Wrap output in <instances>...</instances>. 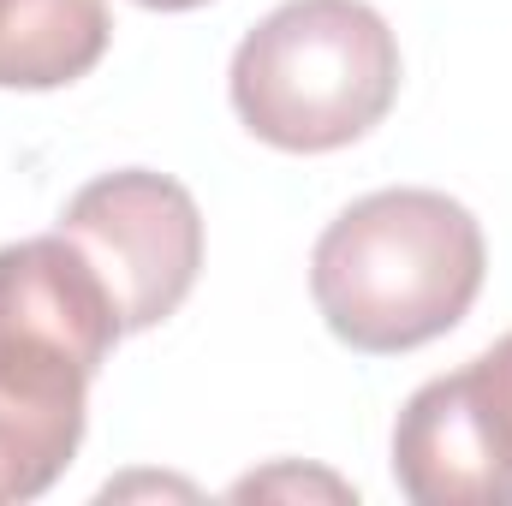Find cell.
Returning <instances> with one entry per match:
<instances>
[{
  "label": "cell",
  "mask_w": 512,
  "mask_h": 506,
  "mask_svg": "<svg viewBox=\"0 0 512 506\" xmlns=\"http://www.w3.org/2000/svg\"><path fill=\"white\" fill-rule=\"evenodd\" d=\"M137 6H149V12H197L209 0H137Z\"/></svg>",
  "instance_id": "ba28073f"
},
{
  "label": "cell",
  "mask_w": 512,
  "mask_h": 506,
  "mask_svg": "<svg viewBox=\"0 0 512 506\" xmlns=\"http://www.w3.org/2000/svg\"><path fill=\"white\" fill-rule=\"evenodd\" d=\"M393 483L417 506H512V334L405 399Z\"/></svg>",
  "instance_id": "277c9868"
},
{
  "label": "cell",
  "mask_w": 512,
  "mask_h": 506,
  "mask_svg": "<svg viewBox=\"0 0 512 506\" xmlns=\"http://www.w3.org/2000/svg\"><path fill=\"white\" fill-rule=\"evenodd\" d=\"M108 0H0V90H66L108 54Z\"/></svg>",
  "instance_id": "8992f818"
},
{
  "label": "cell",
  "mask_w": 512,
  "mask_h": 506,
  "mask_svg": "<svg viewBox=\"0 0 512 506\" xmlns=\"http://www.w3.org/2000/svg\"><path fill=\"white\" fill-rule=\"evenodd\" d=\"M102 376L66 340L0 316V506L36 501L72 465Z\"/></svg>",
  "instance_id": "5b68a950"
},
{
  "label": "cell",
  "mask_w": 512,
  "mask_h": 506,
  "mask_svg": "<svg viewBox=\"0 0 512 506\" xmlns=\"http://www.w3.org/2000/svg\"><path fill=\"white\" fill-rule=\"evenodd\" d=\"M233 495H239V501H251V495H328V501H358L340 477H328V471H298V465H274V471H262V477H245Z\"/></svg>",
  "instance_id": "52a82bcc"
},
{
  "label": "cell",
  "mask_w": 512,
  "mask_h": 506,
  "mask_svg": "<svg viewBox=\"0 0 512 506\" xmlns=\"http://www.w3.org/2000/svg\"><path fill=\"white\" fill-rule=\"evenodd\" d=\"M489 274L477 215L429 185L370 191L310 251V298L328 334L364 358L417 352L453 334Z\"/></svg>",
  "instance_id": "6da1fadb"
},
{
  "label": "cell",
  "mask_w": 512,
  "mask_h": 506,
  "mask_svg": "<svg viewBox=\"0 0 512 506\" xmlns=\"http://www.w3.org/2000/svg\"><path fill=\"white\" fill-rule=\"evenodd\" d=\"M227 96L268 149L328 155L387 120L399 42L370 0H280L233 48Z\"/></svg>",
  "instance_id": "7a4b0ae2"
},
{
  "label": "cell",
  "mask_w": 512,
  "mask_h": 506,
  "mask_svg": "<svg viewBox=\"0 0 512 506\" xmlns=\"http://www.w3.org/2000/svg\"><path fill=\"white\" fill-rule=\"evenodd\" d=\"M60 233L90 256L102 286L114 292V310L126 334L161 328L197 286L203 268V209L197 197L149 167H120L90 179L66 215Z\"/></svg>",
  "instance_id": "3957f363"
}]
</instances>
